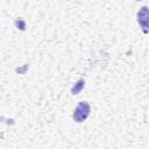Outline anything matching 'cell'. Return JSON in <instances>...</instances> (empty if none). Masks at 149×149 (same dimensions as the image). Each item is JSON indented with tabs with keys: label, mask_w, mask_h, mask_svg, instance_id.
Here are the masks:
<instances>
[{
	"label": "cell",
	"mask_w": 149,
	"mask_h": 149,
	"mask_svg": "<svg viewBox=\"0 0 149 149\" xmlns=\"http://www.w3.org/2000/svg\"><path fill=\"white\" fill-rule=\"evenodd\" d=\"M135 1H141V0H135Z\"/></svg>",
	"instance_id": "obj_5"
},
{
	"label": "cell",
	"mask_w": 149,
	"mask_h": 149,
	"mask_svg": "<svg viewBox=\"0 0 149 149\" xmlns=\"http://www.w3.org/2000/svg\"><path fill=\"white\" fill-rule=\"evenodd\" d=\"M91 113V107L88 105L87 101H79L76 109L73 111V114H72V118L76 122L80 123V122H84L88 115Z\"/></svg>",
	"instance_id": "obj_1"
},
{
	"label": "cell",
	"mask_w": 149,
	"mask_h": 149,
	"mask_svg": "<svg viewBox=\"0 0 149 149\" xmlns=\"http://www.w3.org/2000/svg\"><path fill=\"white\" fill-rule=\"evenodd\" d=\"M137 22L142 29V31L144 34L148 33V28H149V12H148V7L143 6L140 8V10L137 12Z\"/></svg>",
	"instance_id": "obj_2"
},
{
	"label": "cell",
	"mask_w": 149,
	"mask_h": 149,
	"mask_svg": "<svg viewBox=\"0 0 149 149\" xmlns=\"http://www.w3.org/2000/svg\"><path fill=\"white\" fill-rule=\"evenodd\" d=\"M15 26H16L17 29L24 30V29H26V21H24L23 19H17V20L15 21Z\"/></svg>",
	"instance_id": "obj_4"
},
{
	"label": "cell",
	"mask_w": 149,
	"mask_h": 149,
	"mask_svg": "<svg viewBox=\"0 0 149 149\" xmlns=\"http://www.w3.org/2000/svg\"><path fill=\"white\" fill-rule=\"evenodd\" d=\"M84 86H85V80H84L83 78H80V79L71 87V94H73V95L78 94V93L84 88Z\"/></svg>",
	"instance_id": "obj_3"
}]
</instances>
